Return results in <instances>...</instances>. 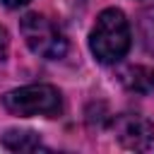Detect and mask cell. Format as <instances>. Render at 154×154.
Segmentation results:
<instances>
[{
  "mask_svg": "<svg viewBox=\"0 0 154 154\" xmlns=\"http://www.w3.org/2000/svg\"><path fill=\"white\" fill-rule=\"evenodd\" d=\"M89 48L94 58L103 65L118 63L130 51V24L120 10H103L89 36Z\"/></svg>",
  "mask_w": 154,
  "mask_h": 154,
  "instance_id": "obj_1",
  "label": "cell"
},
{
  "mask_svg": "<svg viewBox=\"0 0 154 154\" xmlns=\"http://www.w3.org/2000/svg\"><path fill=\"white\" fill-rule=\"evenodd\" d=\"M2 103L10 113L31 118V116H43V118H55L63 111V99L55 87L51 84H29L12 89L2 96Z\"/></svg>",
  "mask_w": 154,
  "mask_h": 154,
  "instance_id": "obj_2",
  "label": "cell"
},
{
  "mask_svg": "<svg viewBox=\"0 0 154 154\" xmlns=\"http://www.w3.org/2000/svg\"><path fill=\"white\" fill-rule=\"evenodd\" d=\"M19 31H22L26 46L38 58L60 60L67 53V38H65V34L58 29L55 22H51L48 17H43L38 12H31V14L22 17Z\"/></svg>",
  "mask_w": 154,
  "mask_h": 154,
  "instance_id": "obj_3",
  "label": "cell"
},
{
  "mask_svg": "<svg viewBox=\"0 0 154 154\" xmlns=\"http://www.w3.org/2000/svg\"><path fill=\"white\" fill-rule=\"evenodd\" d=\"M113 132L118 137V142L125 147V149H132V152H144L152 147V140H154V125L137 116V113H120L113 118Z\"/></svg>",
  "mask_w": 154,
  "mask_h": 154,
  "instance_id": "obj_4",
  "label": "cell"
},
{
  "mask_svg": "<svg viewBox=\"0 0 154 154\" xmlns=\"http://www.w3.org/2000/svg\"><path fill=\"white\" fill-rule=\"evenodd\" d=\"M120 84L135 94H154V67L130 65L120 72Z\"/></svg>",
  "mask_w": 154,
  "mask_h": 154,
  "instance_id": "obj_5",
  "label": "cell"
},
{
  "mask_svg": "<svg viewBox=\"0 0 154 154\" xmlns=\"http://www.w3.org/2000/svg\"><path fill=\"white\" fill-rule=\"evenodd\" d=\"M2 144L12 152H38L41 149V140L31 130H10L2 137Z\"/></svg>",
  "mask_w": 154,
  "mask_h": 154,
  "instance_id": "obj_6",
  "label": "cell"
},
{
  "mask_svg": "<svg viewBox=\"0 0 154 154\" xmlns=\"http://www.w3.org/2000/svg\"><path fill=\"white\" fill-rule=\"evenodd\" d=\"M140 34H142L144 48L154 53V10H144L140 14Z\"/></svg>",
  "mask_w": 154,
  "mask_h": 154,
  "instance_id": "obj_7",
  "label": "cell"
},
{
  "mask_svg": "<svg viewBox=\"0 0 154 154\" xmlns=\"http://www.w3.org/2000/svg\"><path fill=\"white\" fill-rule=\"evenodd\" d=\"M7 48H10V38H7V31L0 26V60H5V55H7Z\"/></svg>",
  "mask_w": 154,
  "mask_h": 154,
  "instance_id": "obj_8",
  "label": "cell"
},
{
  "mask_svg": "<svg viewBox=\"0 0 154 154\" xmlns=\"http://www.w3.org/2000/svg\"><path fill=\"white\" fill-rule=\"evenodd\" d=\"M7 7H22V5H26L29 0H2Z\"/></svg>",
  "mask_w": 154,
  "mask_h": 154,
  "instance_id": "obj_9",
  "label": "cell"
}]
</instances>
